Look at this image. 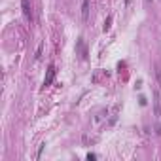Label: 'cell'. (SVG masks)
<instances>
[{
	"instance_id": "obj_1",
	"label": "cell",
	"mask_w": 161,
	"mask_h": 161,
	"mask_svg": "<svg viewBox=\"0 0 161 161\" xmlns=\"http://www.w3.org/2000/svg\"><path fill=\"white\" fill-rule=\"evenodd\" d=\"M76 53L85 61L87 59V48H85V42H83V38H78V42H76Z\"/></svg>"
},
{
	"instance_id": "obj_2",
	"label": "cell",
	"mask_w": 161,
	"mask_h": 161,
	"mask_svg": "<svg viewBox=\"0 0 161 161\" xmlns=\"http://www.w3.org/2000/svg\"><path fill=\"white\" fill-rule=\"evenodd\" d=\"M55 67H53V64H51V67L48 68V76H46V80H44V87H48V85H51V82L53 80H55Z\"/></svg>"
},
{
	"instance_id": "obj_3",
	"label": "cell",
	"mask_w": 161,
	"mask_h": 161,
	"mask_svg": "<svg viewBox=\"0 0 161 161\" xmlns=\"http://www.w3.org/2000/svg\"><path fill=\"white\" fill-rule=\"evenodd\" d=\"M21 8H23V13L29 21H32V8L29 4V0H21Z\"/></svg>"
},
{
	"instance_id": "obj_4",
	"label": "cell",
	"mask_w": 161,
	"mask_h": 161,
	"mask_svg": "<svg viewBox=\"0 0 161 161\" xmlns=\"http://www.w3.org/2000/svg\"><path fill=\"white\" fill-rule=\"evenodd\" d=\"M87 17H89V0H83L82 2V19L87 21Z\"/></svg>"
},
{
	"instance_id": "obj_5",
	"label": "cell",
	"mask_w": 161,
	"mask_h": 161,
	"mask_svg": "<svg viewBox=\"0 0 161 161\" xmlns=\"http://www.w3.org/2000/svg\"><path fill=\"white\" fill-rule=\"evenodd\" d=\"M112 19H114L112 15H108V17H106V21H104V27H102V29H104V32H106V30H110V27H112Z\"/></svg>"
},
{
	"instance_id": "obj_6",
	"label": "cell",
	"mask_w": 161,
	"mask_h": 161,
	"mask_svg": "<svg viewBox=\"0 0 161 161\" xmlns=\"http://www.w3.org/2000/svg\"><path fill=\"white\" fill-rule=\"evenodd\" d=\"M154 106H155V116L159 117L161 116V106H159V97L155 95V101H154Z\"/></svg>"
},
{
	"instance_id": "obj_7",
	"label": "cell",
	"mask_w": 161,
	"mask_h": 161,
	"mask_svg": "<svg viewBox=\"0 0 161 161\" xmlns=\"http://www.w3.org/2000/svg\"><path fill=\"white\" fill-rule=\"evenodd\" d=\"M42 48H44V44H40V46H38V49H36V55H34L36 59H40V55H42Z\"/></svg>"
},
{
	"instance_id": "obj_8",
	"label": "cell",
	"mask_w": 161,
	"mask_h": 161,
	"mask_svg": "<svg viewBox=\"0 0 161 161\" xmlns=\"http://www.w3.org/2000/svg\"><path fill=\"white\" fill-rule=\"evenodd\" d=\"M155 76H157V82H159V83H161V70H159V68H157V70H155Z\"/></svg>"
},
{
	"instance_id": "obj_9",
	"label": "cell",
	"mask_w": 161,
	"mask_h": 161,
	"mask_svg": "<svg viewBox=\"0 0 161 161\" xmlns=\"http://www.w3.org/2000/svg\"><path fill=\"white\" fill-rule=\"evenodd\" d=\"M87 159H89V161H93V159H97V155H95V154H89V155H87Z\"/></svg>"
},
{
	"instance_id": "obj_10",
	"label": "cell",
	"mask_w": 161,
	"mask_h": 161,
	"mask_svg": "<svg viewBox=\"0 0 161 161\" xmlns=\"http://www.w3.org/2000/svg\"><path fill=\"white\" fill-rule=\"evenodd\" d=\"M129 2H131V0H125V4H129Z\"/></svg>"
}]
</instances>
